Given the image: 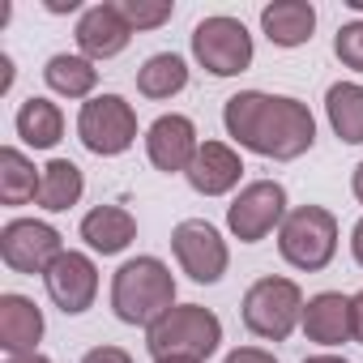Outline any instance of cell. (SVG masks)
<instances>
[{"instance_id": "obj_24", "label": "cell", "mask_w": 363, "mask_h": 363, "mask_svg": "<svg viewBox=\"0 0 363 363\" xmlns=\"http://www.w3.org/2000/svg\"><path fill=\"white\" fill-rule=\"evenodd\" d=\"M184 86H189V65H184V56H175V52H154L137 69V90L145 99H154V103L175 99Z\"/></svg>"}, {"instance_id": "obj_32", "label": "cell", "mask_w": 363, "mask_h": 363, "mask_svg": "<svg viewBox=\"0 0 363 363\" xmlns=\"http://www.w3.org/2000/svg\"><path fill=\"white\" fill-rule=\"evenodd\" d=\"M350 193H354V201L363 206V162L354 167V175H350Z\"/></svg>"}, {"instance_id": "obj_11", "label": "cell", "mask_w": 363, "mask_h": 363, "mask_svg": "<svg viewBox=\"0 0 363 363\" xmlns=\"http://www.w3.org/2000/svg\"><path fill=\"white\" fill-rule=\"evenodd\" d=\"M43 282H48L52 303H56L65 316H82L86 308H94V295H99V265H94L86 252L65 248V252L56 257V265L43 274Z\"/></svg>"}, {"instance_id": "obj_31", "label": "cell", "mask_w": 363, "mask_h": 363, "mask_svg": "<svg viewBox=\"0 0 363 363\" xmlns=\"http://www.w3.org/2000/svg\"><path fill=\"white\" fill-rule=\"evenodd\" d=\"M9 86H13V60L0 56V94H9Z\"/></svg>"}, {"instance_id": "obj_2", "label": "cell", "mask_w": 363, "mask_h": 363, "mask_svg": "<svg viewBox=\"0 0 363 363\" xmlns=\"http://www.w3.org/2000/svg\"><path fill=\"white\" fill-rule=\"evenodd\" d=\"M111 308L124 325H154L175 308V278L158 257H133L111 278Z\"/></svg>"}, {"instance_id": "obj_12", "label": "cell", "mask_w": 363, "mask_h": 363, "mask_svg": "<svg viewBox=\"0 0 363 363\" xmlns=\"http://www.w3.org/2000/svg\"><path fill=\"white\" fill-rule=\"evenodd\" d=\"M201 141H197V124L179 111H167L158 116L150 128H145V154L150 162L162 171V175H175V171H189L193 158H197Z\"/></svg>"}, {"instance_id": "obj_20", "label": "cell", "mask_w": 363, "mask_h": 363, "mask_svg": "<svg viewBox=\"0 0 363 363\" xmlns=\"http://www.w3.org/2000/svg\"><path fill=\"white\" fill-rule=\"evenodd\" d=\"M13 128H18V137H22L30 150H56L60 137H65V111H60L52 99L30 94V99L18 107Z\"/></svg>"}, {"instance_id": "obj_4", "label": "cell", "mask_w": 363, "mask_h": 363, "mask_svg": "<svg viewBox=\"0 0 363 363\" xmlns=\"http://www.w3.org/2000/svg\"><path fill=\"white\" fill-rule=\"evenodd\" d=\"M278 252L291 269H325L337 252V218L325 206H295L278 227Z\"/></svg>"}, {"instance_id": "obj_29", "label": "cell", "mask_w": 363, "mask_h": 363, "mask_svg": "<svg viewBox=\"0 0 363 363\" xmlns=\"http://www.w3.org/2000/svg\"><path fill=\"white\" fill-rule=\"evenodd\" d=\"M350 329H354V342H363V291L350 295Z\"/></svg>"}, {"instance_id": "obj_36", "label": "cell", "mask_w": 363, "mask_h": 363, "mask_svg": "<svg viewBox=\"0 0 363 363\" xmlns=\"http://www.w3.org/2000/svg\"><path fill=\"white\" fill-rule=\"evenodd\" d=\"M154 363H201V359H189V354H167V359H154Z\"/></svg>"}, {"instance_id": "obj_5", "label": "cell", "mask_w": 363, "mask_h": 363, "mask_svg": "<svg viewBox=\"0 0 363 363\" xmlns=\"http://www.w3.org/2000/svg\"><path fill=\"white\" fill-rule=\"evenodd\" d=\"M244 325L261 342H286L303 325V291L291 278H257L244 291Z\"/></svg>"}, {"instance_id": "obj_25", "label": "cell", "mask_w": 363, "mask_h": 363, "mask_svg": "<svg viewBox=\"0 0 363 363\" xmlns=\"http://www.w3.org/2000/svg\"><path fill=\"white\" fill-rule=\"evenodd\" d=\"M120 13L128 18L133 30H154V26L171 22L175 5H171V0H120Z\"/></svg>"}, {"instance_id": "obj_21", "label": "cell", "mask_w": 363, "mask_h": 363, "mask_svg": "<svg viewBox=\"0 0 363 363\" xmlns=\"http://www.w3.org/2000/svg\"><path fill=\"white\" fill-rule=\"evenodd\" d=\"M86 193V179H82V167L73 158H52L43 167V179H39V206L48 214H65L82 201Z\"/></svg>"}, {"instance_id": "obj_15", "label": "cell", "mask_w": 363, "mask_h": 363, "mask_svg": "<svg viewBox=\"0 0 363 363\" xmlns=\"http://www.w3.org/2000/svg\"><path fill=\"white\" fill-rule=\"evenodd\" d=\"M303 333L316 346H342L354 337L350 329V295L342 291H320L303 303Z\"/></svg>"}, {"instance_id": "obj_19", "label": "cell", "mask_w": 363, "mask_h": 363, "mask_svg": "<svg viewBox=\"0 0 363 363\" xmlns=\"http://www.w3.org/2000/svg\"><path fill=\"white\" fill-rule=\"evenodd\" d=\"M43 82H48V90L52 94H60V99H94V86H99V69H94V60H86L82 52L73 56V52H56L48 65H43Z\"/></svg>"}, {"instance_id": "obj_33", "label": "cell", "mask_w": 363, "mask_h": 363, "mask_svg": "<svg viewBox=\"0 0 363 363\" xmlns=\"http://www.w3.org/2000/svg\"><path fill=\"white\" fill-rule=\"evenodd\" d=\"M5 363H52L48 354H39V350H30V354H9Z\"/></svg>"}, {"instance_id": "obj_17", "label": "cell", "mask_w": 363, "mask_h": 363, "mask_svg": "<svg viewBox=\"0 0 363 363\" xmlns=\"http://www.w3.org/2000/svg\"><path fill=\"white\" fill-rule=\"evenodd\" d=\"M82 240L90 252L99 257H120L133 240H137V218L124 206H94L82 218Z\"/></svg>"}, {"instance_id": "obj_27", "label": "cell", "mask_w": 363, "mask_h": 363, "mask_svg": "<svg viewBox=\"0 0 363 363\" xmlns=\"http://www.w3.org/2000/svg\"><path fill=\"white\" fill-rule=\"evenodd\" d=\"M82 363H133V354L124 346H94L82 354Z\"/></svg>"}, {"instance_id": "obj_35", "label": "cell", "mask_w": 363, "mask_h": 363, "mask_svg": "<svg viewBox=\"0 0 363 363\" xmlns=\"http://www.w3.org/2000/svg\"><path fill=\"white\" fill-rule=\"evenodd\" d=\"M303 363H350V359H342V354H312V359H303Z\"/></svg>"}, {"instance_id": "obj_8", "label": "cell", "mask_w": 363, "mask_h": 363, "mask_svg": "<svg viewBox=\"0 0 363 363\" xmlns=\"http://www.w3.org/2000/svg\"><path fill=\"white\" fill-rule=\"evenodd\" d=\"M286 189L278 179H252V184L240 189V197L227 206V231L240 244H261L269 231L282 227L286 218Z\"/></svg>"}, {"instance_id": "obj_26", "label": "cell", "mask_w": 363, "mask_h": 363, "mask_svg": "<svg viewBox=\"0 0 363 363\" xmlns=\"http://www.w3.org/2000/svg\"><path fill=\"white\" fill-rule=\"evenodd\" d=\"M333 56H337L346 69L363 73V18L337 26V35H333Z\"/></svg>"}, {"instance_id": "obj_14", "label": "cell", "mask_w": 363, "mask_h": 363, "mask_svg": "<svg viewBox=\"0 0 363 363\" xmlns=\"http://www.w3.org/2000/svg\"><path fill=\"white\" fill-rule=\"evenodd\" d=\"M184 175H189L193 193H201V197H223V193H231V189L240 184L244 158H240L227 141H201V150H197V158H193V167H189Z\"/></svg>"}, {"instance_id": "obj_34", "label": "cell", "mask_w": 363, "mask_h": 363, "mask_svg": "<svg viewBox=\"0 0 363 363\" xmlns=\"http://www.w3.org/2000/svg\"><path fill=\"white\" fill-rule=\"evenodd\" d=\"M77 0H48V13H73Z\"/></svg>"}, {"instance_id": "obj_6", "label": "cell", "mask_w": 363, "mask_h": 363, "mask_svg": "<svg viewBox=\"0 0 363 363\" xmlns=\"http://www.w3.org/2000/svg\"><path fill=\"white\" fill-rule=\"evenodd\" d=\"M77 137L90 154L116 158L137 141V111L124 94H94L77 111Z\"/></svg>"}, {"instance_id": "obj_10", "label": "cell", "mask_w": 363, "mask_h": 363, "mask_svg": "<svg viewBox=\"0 0 363 363\" xmlns=\"http://www.w3.org/2000/svg\"><path fill=\"white\" fill-rule=\"evenodd\" d=\"M60 252H65V244H60V231L52 223L13 218L0 231V261L13 274H48Z\"/></svg>"}, {"instance_id": "obj_13", "label": "cell", "mask_w": 363, "mask_h": 363, "mask_svg": "<svg viewBox=\"0 0 363 363\" xmlns=\"http://www.w3.org/2000/svg\"><path fill=\"white\" fill-rule=\"evenodd\" d=\"M133 26L120 13V5H90L77 22V48L86 60H111L128 48Z\"/></svg>"}, {"instance_id": "obj_30", "label": "cell", "mask_w": 363, "mask_h": 363, "mask_svg": "<svg viewBox=\"0 0 363 363\" xmlns=\"http://www.w3.org/2000/svg\"><path fill=\"white\" fill-rule=\"evenodd\" d=\"M350 257L363 265V218L354 223V231H350Z\"/></svg>"}, {"instance_id": "obj_16", "label": "cell", "mask_w": 363, "mask_h": 363, "mask_svg": "<svg viewBox=\"0 0 363 363\" xmlns=\"http://www.w3.org/2000/svg\"><path fill=\"white\" fill-rule=\"evenodd\" d=\"M43 337V312L26 295H0V350L5 354H30Z\"/></svg>"}, {"instance_id": "obj_37", "label": "cell", "mask_w": 363, "mask_h": 363, "mask_svg": "<svg viewBox=\"0 0 363 363\" xmlns=\"http://www.w3.org/2000/svg\"><path fill=\"white\" fill-rule=\"evenodd\" d=\"M346 5H350V9H354V13H363V0H346Z\"/></svg>"}, {"instance_id": "obj_28", "label": "cell", "mask_w": 363, "mask_h": 363, "mask_svg": "<svg viewBox=\"0 0 363 363\" xmlns=\"http://www.w3.org/2000/svg\"><path fill=\"white\" fill-rule=\"evenodd\" d=\"M223 363H278L269 350H261V346H235Z\"/></svg>"}, {"instance_id": "obj_9", "label": "cell", "mask_w": 363, "mask_h": 363, "mask_svg": "<svg viewBox=\"0 0 363 363\" xmlns=\"http://www.w3.org/2000/svg\"><path fill=\"white\" fill-rule=\"evenodd\" d=\"M171 252H175L179 269H184L193 282H201V286H214L227 274V265H231L227 240L206 218H184V223H179L171 231Z\"/></svg>"}, {"instance_id": "obj_22", "label": "cell", "mask_w": 363, "mask_h": 363, "mask_svg": "<svg viewBox=\"0 0 363 363\" xmlns=\"http://www.w3.org/2000/svg\"><path fill=\"white\" fill-rule=\"evenodd\" d=\"M39 179H43V167H35L18 145L0 150V201L5 206L39 201Z\"/></svg>"}, {"instance_id": "obj_23", "label": "cell", "mask_w": 363, "mask_h": 363, "mask_svg": "<svg viewBox=\"0 0 363 363\" xmlns=\"http://www.w3.org/2000/svg\"><path fill=\"white\" fill-rule=\"evenodd\" d=\"M325 111H329L337 141L363 145V86L359 82H333L325 94Z\"/></svg>"}, {"instance_id": "obj_18", "label": "cell", "mask_w": 363, "mask_h": 363, "mask_svg": "<svg viewBox=\"0 0 363 363\" xmlns=\"http://www.w3.org/2000/svg\"><path fill=\"white\" fill-rule=\"evenodd\" d=\"M261 30L274 48H303L316 30L312 0H274L261 9Z\"/></svg>"}, {"instance_id": "obj_1", "label": "cell", "mask_w": 363, "mask_h": 363, "mask_svg": "<svg viewBox=\"0 0 363 363\" xmlns=\"http://www.w3.org/2000/svg\"><path fill=\"white\" fill-rule=\"evenodd\" d=\"M227 137L261 158H303L316 145V120L308 103L291 94H265V90H240L223 107Z\"/></svg>"}, {"instance_id": "obj_3", "label": "cell", "mask_w": 363, "mask_h": 363, "mask_svg": "<svg viewBox=\"0 0 363 363\" xmlns=\"http://www.w3.org/2000/svg\"><path fill=\"white\" fill-rule=\"evenodd\" d=\"M223 342V320L201 308V303H175L171 312H162L150 329H145V350L154 359L167 354H189V359H210Z\"/></svg>"}, {"instance_id": "obj_7", "label": "cell", "mask_w": 363, "mask_h": 363, "mask_svg": "<svg viewBox=\"0 0 363 363\" xmlns=\"http://www.w3.org/2000/svg\"><path fill=\"white\" fill-rule=\"evenodd\" d=\"M193 56L206 73L214 77H235L252 65V35L240 18L214 13L206 22H197L193 30Z\"/></svg>"}]
</instances>
